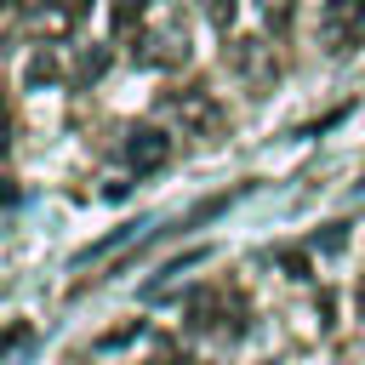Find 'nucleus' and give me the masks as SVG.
<instances>
[{"label": "nucleus", "instance_id": "6e6552de", "mask_svg": "<svg viewBox=\"0 0 365 365\" xmlns=\"http://www.w3.org/2000/svg\"><path fill=\"white\" fill-rule=\"evenodd\" d=\"M200 11H205L222 34H228V29H234V17H240V0H200Z\"/></svg>", "mask_w": 365, "mask_h": 365}, {"label": "nucleus", "instance_id": "1a4fd4ad", "mask_svg": "<svg viewBox=\"0 0 365 365\" xmlns=\"http://www.w3.org/2000/svg\"><path fill=\"white\" fill-rule=\"evenodd\" d=\"M131 23H143V0H114V34H131Z\"/></svg>", "mask_w": 365, "mask_h": 365}, {"label": "nucleus", "instance_id": "f03ea898", "mask_svg": "<svg viewBox=\"0 0 365 365\" xmlns=\"http://www.w3.org/2000/svg\"><path fill=\"white\" fill-rule=\"evenodd\" d=\"M171 103V114H177V125L188 131V137H222L228 131V114H222V103L205 91V86H188V91H177V97H165Z\"/></svg>", "mask_w": 365, "mask_h": 365}, {"label": "nucleus", "instance_id": "7ed1b4c3", "mask_svg": "<svg viewBox=\"0 0 365 365\" xmlns=\"http://www.w3.org/2000/svg\"><path fill=\"white\" fill-rule=\"evenodd\" d=\"M228 68L251 86V91H268L274 80H279V63H274V46L268 40H257V34H240V40H228Z\"/></svg>", "mask_w": 365, "mask_h": 365}, {"label": "nucleus", "instance_id": "9d476101", "mask_svg": "<svg viewBox=\"0 0 365 365\" xmlns=\"http://www.w3.org/2000/svg\"><path fill=\"white\" fill-rule=\"evenodd\" d=\"M279 262H285V268H291V274H297V279H302V274H308V257H302V251H279Z\"/></svg>", "mask_w": 365, "mask_h": 365}, {"label": "nucleus", "instance_id": "f257e3e1", "mask_svg": "<svg viewBox=\"0 0 365 365\" xmlns=\"http://www.w3.org/2000/svg\"><path fill=\"white\" fill-rule=\"evenodd\" d=\"M182 314H188L194 331H211V336H245V319H251L245 297L228 291V285H200V291H188Z\"/></svg>", "mask_w": 365, "mask_h": 365}, {"label": "nucleus", "instance_id": "20e7f679", "mask_svg": "<svg viewBox=\"0 0 365 365\" xmlns=\"http://www.w3.org/2000/svg\"><path fill=\"white\" fill-rule=\"evenodd\" d=\"M171 160V137L165 131H154V125H131L125 131V165L143 177V171H160Z\"/></svg>", "mask_w": 365, "mask_h": 365}, {"label": "nucleus", "instance_id": "f8f14e48", "mask_svg": "<svg viewBox=\"0 0 365 365\" xmlns=\"http://www.w3.org/2000/svg\"><path fill=\"white\" fill-rule=\"evenodd\" d=\"M6 143H11V125H6V108H0V154H6Z\"/></svg>", "mask_w": 365, "mask_h": 365}, {"label": "nucleus", "instance_id": "9b49d317", "mask_svg": "<svg viewBox=\"0 0 365 365\" xmlns=\"http://www.w3.org/2000/svg\"><path fill=\"white\" fill-rule=\"evenodd\" d=\"M11 200H17V182H11L6 171H0V205H11Z\"/></svg>", "mask_w": 365, "mask_h": 365}, {"label": "nucleus", "instance_id": "423d86ee", "mask_svg": "<svg viewBox=\"0 0 365 365\" xmlns=\"http://www.w3.org/2000/svg\"><path fill=\"white\" fill-rule=\"evenodd\" d=\"M86 6H91V0H46L34 23H40L46 34H63V29H74V23L86 17Z\"/></svg>", "mask_w": 365, "mask_h": 365}, {"label": "nucleus", "instance_id": "0eeeda50", "mask_svg": "<svg viewBox=\"0 0 365 365\" xmlns=\"http://www.w3.org/2000/svg\"><path fill=\"white\" fill-rule=\"evenodd\" d=\"M262 17H268V29H274V34H285V29H291V17H297V0H262Z\"/></svg>", "mask_w": 365, "mask_h": 365}, {"label": "nucleus", "instance_id": "4468645a", "mask_svg": "<svg viewBox=\"0 0 365 365\" xmlns=\"http://www.w3.org/2000/svg\"><path fill=\"white\" fill-rule=\"evenodd\" d=\"M160 365H188V359H160Z\"/></svg>", "mask_w": 365, "mask_h": 365}, {"label": "nucleus", "instance_id": "39448f33", "mask_svg": "<svg viewBox=\"0 0 365 365\" xmlns=\"http://www.w3.org/2000/svg\"><path fill=\"white\" fill-rule=\"evenodd\" d=\"M325 34H331V51H354V46H365V0H348V6L325 11Z\"/></svg>", "mask_w": 365, "mask_h": 365}, {"label": "nucleus", "instance_id": "ddd939ff", "mask_svg": "<svg viewBox=\"0 0 365 365\" xmlns=\"http://www.w3.org/2000/svg\"><path fill=\"white\" fill-rule=\"evenodd\" d=\"M359 314H365V274H359Z\"/></svg>", "mask_w": 365, "mask_h": 365}]
</instances>
